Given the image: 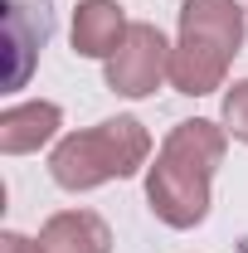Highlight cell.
<instances>
[{"instance_id":"cell-1","label":"cell","mask_w":248,"mask_h":253,"mask_svg":"<svg viewBox=\"0 0 248 253\" xmlns=\"http://www.w3.org/2000/svg\"><path fill=\"white\" fill-rule=\"evenodd\" d=\"M224 146H229V131L205 117L180 122L165 136V146L156 151V166L146 170V200L161 224L195 229L209 214V180L224 161Z\"/></svg>"},{"instance_id":"cell-2","label":"cell","mask_w":248,"mask_h":253,"mask_svg":"<svg viewBox=\"0 0 248 253\" xmlns=\"http://www.w3.org/2000/svg\"><path fill=\"white\" fill-rule=\"evenodd\" d=\"M151 156V136L136 117H112V122H97L88 131H73L63 136L49 156V175L63 190H93L107 180H126L136 175Z\"/></svg>"},{"instance_id":"cell-3","label":"cell","mask_w":248,"mask_h":253,"mask_svg":"<svg viewBox=\"0 0 248 253\" xmlns=\"http://www.w3.org/2000/svg\"><path fill=\"white\" fill-rule=\"evenodd\" d=\"M170 78V44L156 25H131L122 49L107 59V88L122 97H146Z\"/></svg>"},{"instance_id":"cell-4","label":"cell","mask_w":248,"mask_h":253,"mask_svg":"<svg viewBox=\"0 0 248 253\" xmlns=\"http://www.w3.org/2000/svg\"><path fill=\"white\" fill-rule=\"evenodd\" d=\"M54 10L49 0H5V34H10V88H25L34 54L49 44Z\"/></svg>"},{"instance_id":"cell-5","label":"cell","mask_w":248,"mask_h":253,"mask_svg":"<svg viewBox=\"0 0 248 253\" xmlns=\"http://www.w3.org/2000/svg\"><path fill=\"white\" fill-rule=\"evenodd\" d=\"M180 39L209 44L219 54H239L244 44V10L239 0H185L180 5Z\"/></svg>"},{"instance_id":"cell-6","label":"cell","mask_w":248,"mask_h":253,"mask_svg":"<svg viewBox=\"0 0 248 253\" xmlns=\"http://www.w3.org/2000/svg\"><path fill=\"white\" fill-rule=\"evenodd\" d=\"M126 15L117 0H78L73 10V49L83 59H112L126 39Z\"/></svg>"},{"instance_id":"cell-7","label":"cell","mask_w":248,"mask_h":253,"mask_svg":"<svg viewBox=\"0 0 248 253\" xmlns=\"http://www.w3.org/2000/svg\"><path fill=\"white\" fill-rule=\"evenodd\" d=\"M44 253H112V229L93 210H63L39 229Z\"/></svg>"},{"instance_id":"cell-8","label":"cell","mask_w":248,"mask_h":253,"mask_svg":"<svg viewBox=\"0 0 248 253\" xmlns=\"http://www.w3.org/2000/svg\"><path fill=\"white\" fill-rule=\"evenodd\" d=\"M63 112L54 102H20V107H5L0 112V151L5 156H25L39 151L54 131H59Z\"/></svg>"},{"instance_id":"cell-9","label":"cell","mask_w":248,"mask_h":253,"mask_svg":"<svg viewBox=\"0 0 248 253\" xmlns=\"http://www.w3.org/2000/svg\"><path fill=\"white\" fill-rule=\"evenodd\" d=\"M224 73H229V54H219L209 44H195V39H180L175 49H170V83L190 97H205L214 93L219 83H224Z\"/></svg>"},{"instance_id":"cell-10","label":"cell","mask_w":248,"mask_h":253,"mask_svg":"<svg viewBox=\"0 0 248 253\" xmlns=\"http://www.w3.org/2000/svg\"><path fill=\"white\" fill-rule=\"evenodd\" d=\"M224 131L234 141H248V78L224 93Z\"/></svg>"},{"instance_id":"cell-11","label":"cell","mask_w":248,"mask_h":253,"mask_svg":"<svg viewBox=\"0 0 248 253\" xmlns=\"http://www.w3.org/2000/svg\"><path fill=\"white\" fill-rule=\"evenodd\" d=\"M0 253H44V249L30 244L25 234H0Z\"/></svg>"}]
</instances>
